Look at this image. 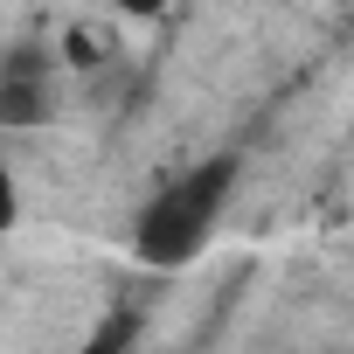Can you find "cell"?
<instances>
[{
  "label": "cell",
  "instance_id": "3957f363",
  "mask_svg": "<svg viewBox=\"0 0 354 354\" xmlns=\"http://www.w3.org/2000/svg\"><path fill=\"white\" fill-rule=\"evenodd\" d=\"M77 354H125V347H118V340H111V333H97V340H84V347H77Z\"/></svg>",
  "mask_w": 354,
  "mask_h": 354
},
{
  "label": "cell",
  "instance_id": "7a4b0ae2",
  "mask_svg": "<svg viewBox=\"0 0 354 354\" xmlns=\"http://www.w3.org/2000/svg\"><path fill=\"white\" fill-rule=\"evenodd\" d=\"M111 15H125V21H160L167 15V0H104Z\"/></svg>",
  "mask_w": 354,
  "mask_h": 354
},
{
  "label": "cell",
  "instance_id": "6da1fadb",
  "mask_svg": "<svg viewBox=\"0 0 354 354\" xmlns=\"http://www.w3.org/2000/svg\"><path fill=\"white\" fill-rule=\"evenodd\" d=\"M236 181H243V160L236 153H209V160H195L181 174H167V181L146 195L139 223H132L139 264H153V271L195 264L216 243V230H223V216L236 202Z\"/></svg>",
  "mask_w": 354,
  "mask_h": 354
}]
</instances>
